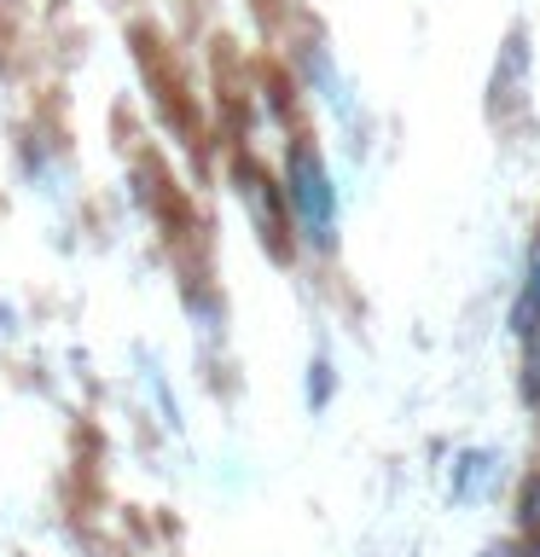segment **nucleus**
<instances>
[{
    "label": "nucleus",
    "instance_id": "f03ea898",
    "mask_svg": "<svg viewBox=\"0 0 540 557\" xmlns=\"http://www.w3.org/2000/svg\"><path fill=\"white\" fill-rule=\"evenodd\" d=\"M512 331H517L523 343L540 337V256L529 261V273H523V290H517V302H512Z\"/></svg>",
    "mask_w": 540,
    "mask_h": 557
},
{
    "label": "nucleus",
    "instance_id": "20e7f679",
    "mask_svg": "<svg viewBox=\"0 0 540 557\" xmlns=\"http://www.w3.org/2000/svg\"><path fill=\"white\" fill-rule=\"evenodd\" d=\"M523 395H529L535 407H540V337L529 343V377H523Z\"/></svg>",
    "mask_w": 540,
    "mask_h": 557
},
{
    "label": "nucleus",
    "instance_id": "0eeeda50",
    "mask_svg": "<svg viewBox=\"0 0 540 557\" xmlns=\"http://www.w3.org/2000/svg\"><path fill=\"white\" fill-rule=\"evenodd\" d=\"M482 557H505V546H488V552H482Z\"/></svg>",
    "mask_w": 540,
    "mask_h": 557
},
{
    "label": "nucleus",
    "instance_id": "423d86ee",
    "mask_svg": "<svg viewBox=\"0 0 540 557\" xmlns=\"http://www.w3.org/2000/svg\"><path fill=\"white\" fill-rule=\"evenodd\" d=\"M326 383H331V366L320 360L314 366V407H326Z\"/></svg>",
    "mask_w": 540,
    "mask_h": 557
},
{
    "label": "nucleus",
    "instance_id": "39448f33",
    "mask_svg": "<svg viewBox=\"0 0 540 557\" xmlns=\"http://www.w3.org/2000/svg\"><path fill=\"white\" fill-rule=\"evenodd\" d=\"M523 529L540 534V476L529 482V499H523Z\"/></svg>",
    "mask_w": 540,
    "mask_h": 557
},
{
    "label": "nucleus",
    "instance_id": "7ed1b4c3",
    "mask_svg": "<svg viewBox=\"0 0 540 557\" xmlns=\"http://www.w3.org/2000/svg\"><path fill=\"white\" fill-rule=\"evenodd\" d=\"M494 465H500V453H459V470H453V499H470V494H488V482H494Z\"/></svg>",
    "mask_w": 540,
    "mask_h": 557
},
{
    "label": "nucleus",
    "instance_id": "f257e3e1",
    "mask_svg": "<svg viewBox=\"0 0 540 557\" xmlns=\"http://www.w3.org/2000/svg\"><path fill=\"white\" fill-rule=\"evenodd\" d=\"M285 191H291V203H296V215H303L308 226V238L320 244V250H331V215H338V191H331V174L326 163L314 157V146H296L291 151V174H285Z\"/></svg>",
    "mask_w": 540,
    "mask_h": 557
}]
</instances>
